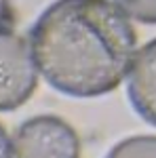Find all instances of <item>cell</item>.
<instances>
[{
  "mask_svg": "<svg viewBox=\"0 0 156 158\" xmlns=\"http://www.w3.org/2000/svg\"><path fill=\"white\" fill-rule=\"evenodd\" d=\"M127 93L135 112L156 127V38L135 53L127 76Z\"/></svg>",
  "mask_w": 156,
  "mask_h": 158,
  "instance_id": "obj_4",
  "label": "cell"
},
{
  "mask_svg": "<svg viewBox=\"0 0 156 158\" xmlns=\"http://www.w3.org/2000/svg\"><path fill=\"white\" fill-rule=\"evenodd\" d=\"M38 65L32 44L9 27H0V112H13L34 95Z\"/></svg>",
  "mask_w": 156,
  "mask_h": 158,
  "instance_id": "obj_2",
  "label": "cell"
},
{
  "mask_svg": "<svg viewBox=\"0 0 156 158\" xmlns=\"http://www.w3.org/2000/svg\"><path fill=\"white\" fill-rule=\"evenodd\" d=\"M13 25H15V11L11 0H0V27L13 30Z\"/></svg>",
  "mask_w": 156,
  "mask_h": 158,
  "instance_id": "obj_7",
  "label": "cell"
},
{
  "mask_svg": "<svg viewBox=\"0 0 156 158\" xmlns=\"http://www.w3.org/2000/svg\"><path fill=\"white\" fill-rule=\"evenodd\" d=\"M0 158H13V139H9V133L0 124Z\"/></svg>",
  "mask_w": 156,
  "mask_h": 158,
  "instance_id": "obj_8",
  "label": "cell"
},
{
  "mask_svg": "<svg viewBox=\"0 0 156 158\" xmlns=\"http://www.w3.org/2000/svg\"><path fill=\"white\" fill-rule=\"evenodd\" d=\"M30 44L55 91L99 97L129 76L137 32L114 0H55L32 25Z\"/></svg>",
  "mask_w": 156,
  "mask_h": 158,
  "instance_id": "obj_1",
  "label": "cell"
},
{
  "mask_svg": "<svg viewBox=\"0 0 156 158\" xmlns=\"http://www.w3.org/2000/svg\"><path fill=\"white\" fill-rule=\"evenodd\" d=\"M13 158H80V137L55 114L32 116L13 135Z\"/></svg>",
  "mask_w": 156,
  "mask_h": 158,
  "instance_id": "obj_3",
  "label": "cell"
},
{
  "mask_svg": "<svg viewBox=\"0 0 156 158\" xmlns=\"http://www.w3.org/2000/svg\"><path fill=\"white\" fill-rule=\"evenodd\" d=\"M131 19L139 23L156 25V0H114Z\"/></svg>",
  "mask_w": 156,
  "mask_h": 158,
  "instance_id": "obj_6",
  "label": "cell"
},
{
  "mask_svg": "<svg viewBox=\"0 0 156 158\" xmlns=\"http://www.w3.org/2000/svg\"><path fill=\"white\" fill-rule=\"evenodd\" d=\"M106 158H156V135H133L118 141Z\"/></svg>",
  "mask_w": 156,
  "mask_h": 158,
  "instance_id": "obj_5",
  "label": "cell"
}]
</instances>
